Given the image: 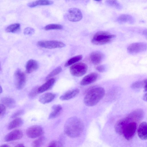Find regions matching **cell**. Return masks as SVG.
<instances>
[{
  "instance_id": "obj_1",
  "label": "cell",
  "mask_w": 147,
  "mask_h": 147,
  "mask_svg": "<svg viewBox=\"0 0 147 147\" xmlns=\"http://www.w3.org/2000/svg\"><path fill=\"white\" fill-rule=\"evenodd\" d=\"M84 129L83 123L79 118L73 117L68 118L64 126V131L68 136L76 138L80 136Z\"/></svg>"
},
{
  "instance_id": "obj_2",
  "label": "cell",
  "mask_w": 147,
  "mask_h": 147,
  "mask_svg": "<svg viewBox=\"0 0 147 147\" xmlns=\"http://www.w3.org/2000/svg\"><path fill=\"white\" fill-rule=\"evenodd\" d=\"M105 93V90L102 87H92L86 94L84 99V103L87 106H94L103 98Z\"/></svg>"
},
{
  "instance_id": "obj_3",
  "label": "cell",
  "mask_w": 147,
  "mask_h": 147,
  "mask_svg": "<svg viewBox=\"0 0 147 147\" xmlns=\"http://www.w3.org/2000/svg\"><path fill=\"white\" fill-rule=\"evenodd\" d=\"M115 37V35L108 32L100 31L93 36L92 42L96 45H103L111 42Z\"/></svg>"
},
{
  "instance_id": "obj_4",
  "label": "cell",
  "mask_w": 147,
  "mask_h": 147,
  "mask_svg": "<svg viewBox=\"0 0 147 147\" xmlns=\"http://www.w3.org/2000/svg\"><path fill=\"white\" fill-rule=\"evenodd\" d=\"M87 70V65L82 62L74 64L70 67L69 69L71 74L76 77H80L83 76L86 73Z\"/></svg>"
},
{
  "instance_id": "obj_5",
  "label": "cell",
  "mask_w": 147,
  "mask_h": 147,
  "mask_svg": "<svg viewBox=\"0 0 147 147\" xmlns=\"http://www.w3.org/2000/svg\"><path fill=\"white\" fill-rule=\"evenodd\" d=\"M37 45L40 47L49 49L61 48L65 46L63 42L56 40L39 41Z\"/></svg>"
},
{
  "instance_id": "obj_6",
  "label": "cell",
  "mask_w": 147,
  "mask_h": 147,
  "mask_svg": "<svg viewBox=\"0 0 147 147\" xmlns=\"http://www.w3.org/2000/svg\"><path fill=\"white\" fill-rule=\"evenodd\" d=\"M147 50V43L137 42L130 45L127 48L128 52L131 54H135L145 51Z\"/></svg>"
},
{
  "instance_id": "obj_7",
  "label": "cell",
  "mask_w": 147,
  "mask_h": 147,
  "mask_svg": "<svg viewBox=\"0 0 147 147\" xmlns=\"http://www.w3.org/2000/svg\"><path fill=\"white\" fill-rule=\"evenodd\" d=\"M14 81L16 87L19 90L22 89L25 84L26 75L20 69H17L14 73Z\"/></svg>"
},
{
  "instance_id": "obj_8",
  "label": "cell",
  "mask_w": 147,
  "mask_h": 147,
  "mask_svg": "<svg viewBox=\"0 0 147 147\" xmlns=\"http://www.w3.org/2000/svg\"><path fill=\"white\" fill-rule=\"evenodd\" d=\"M137 127V123L136 122H131L127 123L123 134L124 138L127 140L132 138L135 134Z\"/></svg>"
},
{
  "instance_id": "obj_9",
  "label": "cell",
  "mask_w": 147,
  "mask_h": 147,
  "mask_svg": "<svg viewBox=\"0 0 147 147\" xmlns=\"http://www.w3.org/2000/svg\"><path fill=\"white\" fill-rule=\"evenodd\" d=\"M43 133L42 127L38 125H34L28 128L26 131L27 136L31 138H35L42 135Z\"/></svg>"
},
{
  "instance_id": "obj_10",
  "label": "cell",
  "mask_w": 147,
  "mask_h": 147,
  "mask_svg": "<svg viewBox=\"0 0 147 147\" xmlns=\"http://www.w3.org/2000/svg\"><path fill=\"white\" fill-rule=\"evenodd\" d=\"M82 14L78 9L72 8L69 9L67 14L68 19L70 21L76 22L80 20L82 18Z\"/></svg>"
},
{
  "instance_id": "obj_11",
  "label": "cell",
  "mask_w": 147,
  "mask_h": 147,
  "mask_svg": "<svg viewBox=\"0 0 147 147\" xmlns=\"http://www.w3.org/2000/svg\"><path fill=\"white\" fill-rule=\"evenodd\" d=\"M23 136L22 131L20 129L13 130L7 134L4 138V140L6 142H9L21 138Z\"/></svg>"
},
{
  "instance_id": "obj_12",
  "label": "cell",
  "mask_w": 147,
  "mask_h": 147,
  "mask_svg": "<svg viewBox=\"0 0 147 147\" xmlns=\"http://www.w3.org/2000/svg\"><path fill=\"white\" fill-rule=\"evenodd\" d=\"M130 121L127 116L120 119L116 123L115 125V129L117 132L119 134H123L124 129L127 123Z\"/></svg>"
},
{
  "instance_id": "obj_13",
  "label": "cell",
  "mask_w": 147,
  "mask_h": 147,
  "mask_svg": "<svg viewBox=\"0 0 147 147\" xmlns=\"http://www.w3.org/2000/svg\"><path fill=\"white\" fill-rule=\"evenodd\" d=\"M104 57V55L102 52L99 51H95L90 53L89 59L92 64L98 65L101 63Z\"/></svg>"
},
{
  "instance_id": "obj_14",
  "label": "cell",
  "mask_w": 147,
  "mask_h": 147,
  "mask_svg": "<svg viewBox=\"0 0 147 147\" xmlns=\"http://www.w3.org/2000/svg\"><path fill=\"white\" fill-rule=\"evenodd\" d=\"M98 78V74L96 73H92L85 76L82 79L80 82L82 86L89 84L95 82Z\"/></svg>"
},
{
  "instance_id": "obj_15",
  "label": "cell",
  "mask_w": 147,
  "mask_h": 147,
  "mask_svg": "<svg viewBox=\"0 0 147 147\" xmlns=\"http://www.w3.org/2000/svg\"><path fill=\"white\" fill-rule=\"evenodd\" d=\"M139 137L142 140L147 139V123L143 121L139 125L138 130Z\"/></svg>"
},
{
  "instance_id": "obj_16",
  "label": "cell",
  "mask_w": 147,
  "mask_h": 147,
  "mask_svg": "<svg viewBox=\"0 0 147 147\" xmlns=\"http://www.w3.org/2000/svg\"><path fill=\"white\" fill-rule=\"evenodd\" d=\"M117 21L120 23H127L133 24L135 22L134 18L128 14L120 15L116 19Z\"/></svg>"
},
{
  "instance_id": "obj_17",
  "label": "cell",
  "mask_w": 147,
  "mask_h": 147,
  "mask_svg": "<svg viewBox=\"0 0 147 147\" xmlns=\"http://www.w3.org/2000/svg\"><path fill=\"white\" fill-rule=\"evenodd\" d=\"M80 92L78 88L74 89L69 90L61 95L60 99L61 100H67L70 99L77 95Z\"/></svg>"
},
{
  "instance_id": "obj_18",
  "label": "cell",
  "mask_w": 147,
  "mask_h": 147,
  "mask_svg": "<svg viewBox=\"0 0 147 147\" xmlns=\"http://www.w3.org/2000/svg\"><path fill=\"white\" fill-rule=\"evenodd\" d=\"M55 82V79L51 78L47 81L42 85L38 88V93H41L49 90L53 86Z\"/></svg>"
},
{
  "instance_id": "obj_19",
  "label": "cell",
  "mask_w": 147,
  "mask_h": 147,
  "mask_svg": "<svg viewBox=\"0 0 147 147\" xmlns=\"http://www.w3.org/2000/svg\"><path fill=\"white\" fill-rule=\"evenodd\" d=\"M38 67V64L36 61L32 59H30L26 64V71L27 73L30 74L36 70Z\"/></svg>"
},
{
  "instance_id": "obj_20",
  "label": "cell",
  "mask_w": 147,
  "mask_h": 147,
  "mask_svg": "<svg viewBox=\"0 0 147 147\" xmlns=\"http://www.w3.org/2000/svg\"><path fill=\"white\" fill-rule=\"evenodd\" d=\"M55 95L52 93L48 92L43 94L39 98V101L42 104L51 102L55 98Z\"/></svg>"
},
{
  "instance_id": "obj_21",
  "label": "cell",
  "mask_w": 147,
  "mask_h": 147,
  "mask_svg": "<svg viewBox=\"0 0 147 147\" xmlns=\"http://www.w3.org/2000/svg\"><path fill=\"white\" fill-rule=\"evenodd\" d=\"M51 109L52 111L49 115V119H54L58 116L62 110V107L60 105H54L52 106Z\"/></svg>"
},
{
  "instance_id": "obj_22",
  "label": "cell",
  "mask_w": 147,
  "mask_h": 147,
  "mask_svg": "<svg viewBox=\"0 0 147 147\" xmlns=\"http://www.w3.org/2000/svg\"><path fill=\"white\" fill-rule=\"evenodd\" d=\"M53 1L50 0H37L30 2L27 4L28 7H34L40 5H48L52 4Z\"/></svg>"
},
{
  "instance_id": "obj_23",
  "label": "cell",
  "mask_w": 147,
  "mask_h": 147,
  "mask_svg": "<svg viewBox=\"0 0 147 147\" xmlns=\"http://www.w3.org/2000/svg\"><path fill=\"white\" fill-rule=\"evenodd\" d=\"M1 102L2 104L10 109L14 108L16 105V103L14 100L10 97H3L1 99Z\"/></svg>"
},
{
  "instance_id": "obj_24",
  "label": "cell",
  "mask_w": 147,
  "mask_h": 147,
  "mask_svg": "<svg viewBox=\"0 0 147 147\" xmlns=\"http://www.w3.org/2000/svg\"><path fill=\"white\" fill-rule=\"evenodd\" d=\"M23 122V120L21 118H16L9 123L7 129L8 130H10L19 127L22 125Z\"/></svg>"
},
{
  "instance_id": "obj_25",
  "label": "cell",
  "mask_w": 147,
  "mask_h": 147,
  "mask_svg": "<svg viewBox=\"0 0 147 147\" xmlns=\"http://www.w3.org/2000/svg\"><path fill=\"white\" fill-rule=\"evenodd\" d=\"M20 25L19 23H15L9 25L5 29V31L8 32L16 33L20 30Z\"/></svg>"
},
{
  "instance_id": "obj_26",
  "label": "cell",
  "mask_w": 147,
  "mask_h": 147,
  "mask_svg": "<svg viewBox=\"0 0 147 147\" xmlns=\"http://www.w3.org/2000/svg\"><path fill=\"white\" fill-rule=\"evenodd\" d=\"M83 56L82 55H79L73 57L67 61L64 66L67 67L73 64H74V63L81 60Z\"/></svg>"
},
{
  "instance_id": "obj_27",
  "label": "cell",
  "mask_w": 147,
  "mask_h": 147,
  "mask_svg": "<svg viewBox=\"0 0 147 147\" xmlns=\"http://www.w3.org/2000/svg\"><path fill=\"white\" fill-rule=\"evenodd\" d=\"M105 3L107 5L118 9H121L123 7L122 5L116 0H107Z\"/></svg>"
},
{
  "instance_id": "obj_28",
  "label": "cell",
  "mask_w": 147,
  "mask_h": 147,
  "mask_svg": "<svg viewBox=\"0 0 147 147\" xmlns=\"http://www.w3.org/2000/svg\"><path fill=\"white\" fill-rule=\"evenodd\" d=\"M63 28V26L59 24H50L46 26L44 29L46 30H61Z\"/></svg>"
},
{
  "instance_id": "obj_29",
  "label": "cell",
  "mask_w": 147,
  "mask_h": 147,
  "mask_svg": "<svg viewBox=\"0 0 147 147\" xmlns=\"http://www.w3.org/2000/svg\"><path fill=\"white\" fill-rule=\"evenodd\" d=\"M62 69L60 66L56 68L49 74L46 78L47 80L51 78L52 77L60 73L62 71Z\"/></svg>"
},
{
  "instance_id": "obj_30",
  "label": "cell",
  "mask_w": 147,
  "mask_h": 147,
  "mask_svg": "<svg viewBox=\"0 0 147 147\" xmlns=\"http://www.w3.org/2000/svg\"><path fill=\"white\" fill-rule=\"evenodd\" d=\"M45 140V138L41 137L34 141L32 143V147H40L44 143Z\"/></svg>"
},
{
  "instance_id": "obj_31",
  "label": "cell",
  "mask_w": 147,
  "mask_h": 147,
  "mask_svg": "<svg viewBox=\"0 0 147 147\" xmlns=\"http://www.w3.org/2000/svg\"><path fill=\"white\" fill-rule=\"evenodd\" d=\"M143 81H138L134 82L131 85V87L133 89H138L143 87Z\"/></svg>"
},
{
  "instance_id": "obj_32",
  "label": "cell",
  "mask_w": 147,
  "mask_h": 147,
  "mask_svg": "<svg viewBox=\"0 0 147 147\" xmlns=\"http://www.w3.org/2000/svg\"><path fill=\"white\" fill-rule=\"evenodd\" d=\"M38 88L37 87H34L30 92L28 96L30 99L34 98L38 93Z\"/></svg>"
},
{
  "instance_id": "obj_33",
  "label": "cell",
  "mask_w": 147,
  "mask_h": 147,
  "mask_svg": "<svg viewBox=\"0 0 147 147\" xmlns=\"http://www.w3.org/2000/svg\"><path fill=\"white\" fill-rule=\"evenodd\" d=\"M35 30L31 27H27L25 28L24 31V33L25 35H30L34 34Z\"/></svg>"
},
{
  "instance_id": "obj_34",
  "label": "cell",
  "mask_w": 147,
  "mask_h": 147,
  "mask_svg": "<svg viewBox=\"0 0 147 147\" xmlns=\"http://www.w3.org/2000/svg\"><path fill=\"white\" fill-rule=\"evenodd\" d=\"M24 111L23 110H20L14 113L11 116V118H15L18 116L21 115L24 113Z\"/></svg>"
},
{
  "instance_id": "obj_35",
  "label": "cell",
  "mask_w": 147,
  "mask_h": 147,
  "mask_svg": "<svg viewBox=\"0 0 147 147\" xmlns=\"http://www.w3.org/2000/svg\"><path fill=\"white\" fill-rule=\"evenodd\" d=\"M6 109L5 106L2 104H0V116H3L6 112Z\"/></svg>"
},
{
  "instance_id": "obj_36",
  "label": "cell",
  "mask_w": 147,
  "mask_h": 147,
  "mask_svg": "<svg viewBox=\"0 0 147 147\" xmlns=\"http://www.w3.org/2000/svg\"><path fill=\"white\" fill-rule=\"evenodd\" d=\"M48 147H61V146L59 142L53 141L50 143Z\"/></svg>"
},
{
  "instance_id": "obj_37",
  "label": "cell",
  "mask_w": 147,
  "mask_h": 147,
  "mask_svg": "<svg viewBox=\"0 0 147 147\" xmlns=\"http://www.w3.org/2000/svg\"><path fill=\"white\" fill-rule=\"evenodd\" d=\"M96 69L99 72H103L105 71V67L104 65H101L96 67Z\"/></svg>"
},
{
  "instance_id": "obj_38",
  "label": "cell",
  "mask_w": 147,
  "mask_h": 147,
  "mask_svg": "<svg viewBox=\"0 0 147 147\" xmlns=\"http://www.w3.org/2000/svg\"><path fill=\"white\" fill-rule=\"evenodd\" d=\"M143 81L144 91V92H147V79H145Z\"/></svg>"
},
{
  "instance_id": "obj_39",
  "label": "cell",
  "mask_w": 147,
  "mask_h": 147,
  "mask_svg": "<svg viewBox=\"0 0 147 147\" xmlns=\"http://www.w3.org/2000/svg\"><path fill=\"white\" fill-rule=\"evenodd\" d=\"M142 34L147 39V29L144 30L142 32Z\"/></svg>"
},
{
  "instance_id": "obj_40",
  "label": "cell",
  "mask_w": 147,
  "mask_h": 147,
  "mask_svg": "<svg viewBox=\"0 0 147 147\" xmlns=\"http://www.w3.org/2000/svg\"><path fill=\"white\" fill-rule=\"evenodd\" d=\"M143 99L144 101L147 102V92L145 93L143 95Z\"/></svg>"
},
{
  "instance_id": "obj_41",
  "label": "cell",
  "mask_w": 147,
  "mask_h": 147,
  "mask_svg": "<svg viewBox=\"0 0 147 147\" xmlns=\"http://www.w3.org/2000/svg\"><path fill=\"white\" fill-rule=\"evenodd\" d=\"M14 147H25V146L22 144H19L16 145Z\"/></svg>"
},
{
  "instance_id": "obj_42",
  "label": "cell",
  "mask_w": 147,
  "mask_h": 147,
  "mask_svg": "<svg viewBox=\"0 0 147 147\" xmlns=\"http://www.w3.org/2000/svg\"><path fill=\"white\" fill-rule=\"evenodd\" d=\"M0 147H10V146L7 144H3L1 145Z\"/></svg>"
},
{
  "instance_id": "obj_43",
  "label": "cell",
  "mask_w": 147,
  "mask_h": 147,
  "mask_svg": "<svg viewBox=\"0 0 147 147\" xmlns=\"http://www.w3.org/2000/svg\"><path fill=\"white\" fill-rule=\"evenodd\" d=\"M3 92V89L1 86H0V93L1 94Z\"/></svg>"
}]
</instances>
